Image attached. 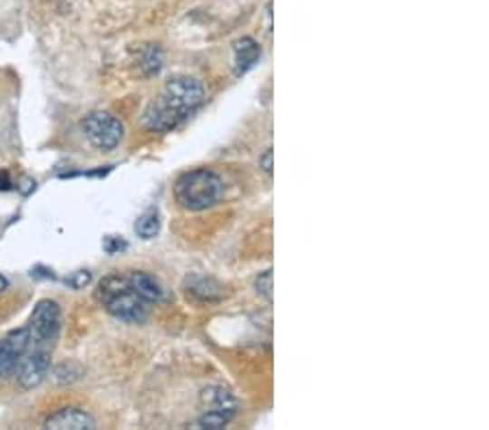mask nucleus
Listing matches in <instances>:
<instances>
[{"label": "nucleus", "mask_w": 489, "mask_h": 430, "mask_svg": "<svg viewBox=\"0 0 489 430\" xmlns=\"http://www.w3.org/2000/svg\"><path fill=\"white\" fill-rule=\"evenodd\" d=\"M261 48L253 37H242L235 42V72L246 74L250 68H254V63L259 62Z\"/></svg>", "instance_id": "10"}, {"label": "nucleus", "mask_w": 489, "mask_h": 430, "mask_svg": "<svg viewBox=\"0 0 489 430\" xmlns=\"http://www.w3.org/2000/svg\"><path fill=\"white\" fill-rule=\"evenodd\" d=\"M163 98H166L170 105L177 109L178 113H183L185 118L194 111L196 107L203 102L205 90L200 85V81L192 79V76H172L166 83V90H163Z\"/></svg>", "instance_id": "5"}, {"label": "nucleus", "mask_w": 489, "mask_h": 430, "mask_svg": "<svg viewBox=\"0 0 489 430\" xmlns=\"http://www.w3.org/2000/svg\"><path fill=\"white\" fill-rule=\"evenodd\" d=\"M159 228H161V220H159V211L157 209L144 211V214L138 217V222H135V233H138L141 239L157 237Z\"/></svg>", "instance_id": "12"}, {"label": "nucleus", "mask_w": 489, "mask_h": 430, "mask_svg": "<svg viewBox=\"0 0 489 430\" xmlns=\"http://www.w3.org/2000/svg\"><path fill=\"white\" fill-rule=\"evenodd\" d=\"M129 285L144 302H163L168 301V291L163 290V285L155 276L146 274V272H133L129 276Z\"/></svg>", "instance_id": "8"}, {"label": "nucleus", "mask_w": 489, "mask_h": 430, "mask_svg": "<svg viewBox=\"0 0 489 430\" xmlns=\"http://www.w3.org/2000/svg\"><path fill=\"white\" fill-rule=\"evenodd\" d=\"M272 155H274V152H272V148H268L259 159V166L264 167L265 174H272Z\"/></svg>", "instance_id": "17"}, {"label": "nucleus", "mask_w": 489, "mask_h": 430, "mask_svg": "<svg viewBox=\"0 0 489 430\" xmlns=\"http://www.w3.org/2000/svg\"><path fill=\"white\" fill-rule=\"evenodd\" d=\"M254 285H257V293H261V296L270 302L272 301V270H265Z\"/></svg>", "instance_id": "16"}, {"label": "nucleus", "mask_w": 489, "mask_h": 430, "mask_svg": "<svg viewBox=\"0 0 489 430\" xmlns=\"http://www.w3.org/2000/svg\"><path fill=\"white\" fill-rule=\"evenodd\" d=\"M185 119L183 113H178L166 98H159L152 105L146 109L144 113V124L149 130H157V133H166V130L177 129Z\"/></svg>", "instance_id": "7"}, {"label": "nucleus", "mask_w": 489, "mask_h": 430, "mask_svg": "<svg viewBox=\"0 0 489 430\" xmlns=\"http://www.w3.org/2000/svg\"><path fill=\"white\" fill-rule=\"evenodd\" d=\"M7 285H9L7 279H5V276L0 274V291H5V290H7Z\"/></svg>", "instance_id": "18"}, {"label": "nucleus", "mask_w": 489, "mask_h": 430, "mask_svg": "<svg viewBox=\"0 0 489 430\" xmlns=\"http://www.w3.org/2000/svg\"><path fill=\"white\" fill-rule=\"evenodd\" d=\"M48 369H51V352L46 348H33V352L29 350L26 355H22L15 377H18L22 387L33 389L43 383V378L48 377Z\"/></svg>", "instance_id": "6"}, {"label": "nucleus", "mask_w": 489, "mask_h": 430, "mask_svg": "<svg viewBox=\"0 0 489 430\" xmlns=\"http://www.w3.org/2000/svg\"><path fill=\"white\" fill-rule=\"evenodd\" d=\"M83 129H85L87 139H90L98 150H105V152L118 148V144L122 141V135H124L122 122H120L118 118H113L111 113H105V111L90 113V116L85 118Z\"/></svg>", "instance_id": "3"}, {"label": "nucleus", "mask_w": 489, "mask_h": 430, "mask_svg": "<svg viewBox=\"0 0 489 430\" xmlns=\"http://www.w3.org/2000/svg\"><path fill=\"white\" fill-rule=\"evenodd\" d=\"M203 402L209 409H235V398L222 387H209L203 391Z\"/></svg>", "instance_id": "13"}, {"label": "nucleus", "mask_w": 489, "mask_h": 430, "mask_svg": "<svg viewBox=\"0 0 489 430\" xmlns=\"http://www.w3.org/2000/svg\"><path fill=\"white\" fill-rule=\"evenodd\" d=\"M46 428H72V430H83V428H94L96 422L90 413L81 411V409H62L54 416H51L43 424Z\"/></svg>", "instance_id": "9"}, {"label": "nucleus", "mask_w": 489, "mask_h": 430, "mask_svg": "<svg viewBox=\"0 0 489 430\" xmlns=\"http://www.w3.org/2000/svg\"><path fill=\"white\" fill-rule=\"evenodd\" d=\"M222 192H225L222 178L216 172L205 170V167L183 174L174 185V198L187 211L209 209V206L220 203Z\"/></svg>", "instance_id": "1"}, {"label": "nucleus", "mask_w": 489, "mask_h": 430, "mask_svg": "<svg viewBox=\"0 0 489 430\" xmlns=\"http://www.w3.org/2000/svg\"><path fill=\"white\" fill-rule=\"evenodd\" d=\"M0 346L7 348L9 352H14V355H18L22 358V355H26V352H29L31 346H33L31 330L29 329L11 330V333L7 337H5L3 341H0Z\"/></svg>", "instance_id": "11"}, {"label": "nucleus", "mask_w": 489, "mask_h": 430, "mask_svg": "<svg viewBox=\"0 0 489 430\" xmlns=\"http://www.w3.org/2000/svg\"><path fill=\"white\" fill-rule=\"evenodd\" d=\"M98 301L107 309L113 318L122 320V322L139 324L146 318L144 301L130 290L127 279L120 276H107L98 285Z\"/></svg>", "instance_id": "2"}, {"label": "nucleus", "mask_w": 489, "mask_h": 430, "mask_svg": "<svg viewBox=\"0 0 489 430\" xmlns=\"http://www.w3.org/2000/svg\"><path fill=\"white\" fill-rule=\"evenodd\" d=\"M62 329V311L54 301H42L31 315V341L35 348H46L57 339Z\"/></svg>", "instance_id": "4"}, {"label": "nucleus", "mask_w": 489, "mask_h": 430, "mask_svg": "<svg viewBox=\"0 0 489 430\" xmlns=\"http://www.w3.org/2000/svg\"><path fill=\"white\" fill-rule=\"evenodd\" d=\"M235 416V409H209L198 417L200 428H222Z\"/></svg>", "instance_id": "14"}, {"label": "nucleus", "mask_w": 489, "mask_h": 430, "mask_svg": "<svg viewBox=\"0 0 489 430\" xmlns=\"http://www.w3.org/2000/svg\"><path fill=\"white\" fill-rule=\"evenodd\" d=\"M18 363H20L18 355H14L7 348L0 346V378L14 377L15 369H18Z\"/></svg>", "instance_id": "15"}]
</instances>
